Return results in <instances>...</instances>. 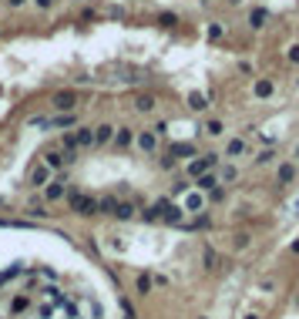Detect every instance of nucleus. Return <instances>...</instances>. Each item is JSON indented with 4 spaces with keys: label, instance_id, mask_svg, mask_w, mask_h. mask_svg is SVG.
<instances>
[{
    "label": "nucleus",
    "instance_id": "f257e3e1",
    "mask_svg": "<svg viewBox=\"0 0 299 319\" xmlns=\"http://www.w3.org/2000/svg\"><path fill=\"white\" fill-rule=\"evenodd\" d=\"M218 158H222V155H215V152H209V155H195L192 161H188L185 165V175L192 178H198V175H205V171H212V168H218Z\"/></svg>",
    "mask_w": 299,
    "mask_h": 319
},
{
    "label": "nucleus",
    "instance_id": "f03ea898",
    "mask_svg": "<svg viewBox=\"0 0 299 319\" xmlns=\"http://www.w3.org/2000/svg\"><path fill=\"white\" fill-rule=\"evenodd\" d=\"M67 205H71L74 215H97V199L94 195H78V191H67Z\"/></svg>",
    "mask_w": 299,
    "mask_h": 319
},
{
    "label": "nucleus",
    "instance_id": "7ed1b4c3",
    "mask_svg": "<svg viewBox=\"0 0 299 319\" xmlns=\"http://www.w3.org/2000/svg\"><path fill=\"white\" fill-rule=\"evenodd\" d=\"M54 111L57 114H71L74 108H78V104H81V94H78V91L74 88H67V91H54Z\"/></svg>",
    "mask_w": 299,
    "mask_h": 319
},
{
    "label": "nucleus",
    "instance_id": "20e7f679",
    "mask_svg": "<svg viewBox=\"0 0 299 319\" xmlns=\"http://www.w3.org/2000/svg\"><path fill=\"white\" fill-rule=\"evenodd\" d=\"M205 205H209V199H205V191H198V188H188L185 199H182V208H185L188 215H202Z\"/></svg>",
    "mask_w": 299,
    "mask_h": 319
},
{
    "label": "nucleus",
    "instance_id": "39448f33",
    "mask_svg": "<svg viewBox=\"0 0 299 319\" xmlns=\"http://www.w3.org/2000/svg\"><path fill=\"white\" fill-rule=\"evenodd\" d=\"M51 175H54V171H51L47 165H34L31 171H27V185H31V188H44V185L51 182Z\"/></svg>",
    "mask_w": 299,
    "mask_h": 319
},
{
    "label": "nucleus",
    "instance_id": "423d86ee",
    "mask_svg": "<svg viewBox=\"0 0 299 319\" xmlns=\"http://www.w3.org/2000/svg\"><path fill=\"white\" fill-rule=\"evenodd\" d=\"M44 199H47V202L67 199V182H64V178H51V182L44 185Z\"/></svg>",
    "mask_w": 299,
    "mask_h": 319
},
{
    "label": "nucleus",
    "instance_id": "0eeeda50",
    "mask_svg": "<svg viewBox=\"0 0 299 319\" xmlns=\"http://www.w3.org/2000/svg\"><path fill=\"white\" fill-rule=\"evenodd\" d=\"M162 222H165V225H185V208H182V205H171V202H165V208H162Z\"/></svg>",
    "mask_w": 299,
    "mask_h": 319
},
{
    "label": "nucleus",
    "instance_id": "6e6552de",
    "mask_svg": "<svg viewBox=\"0 0 299 319\" xmlns=\"http://www.w3.org/2000/svg\"><path fill=\"white\" fill-rule=\"evenodd\" d=\"M135 144H138L145 155H155V152H158V135H155V131H138V135H135Z\"/></svg>",
    "mask_w": 299,
    "mask_h": 319
},
{
    "label": "nucleus",
    "instance_id": "1a4fd4ad",
    "mask_svg": "<svg viewBox=\"0 0 299 319\" xmlns=\"http://www.w3.org/2000/svg\"><path fill=\"white\" fill-rule=\"evenodd\" d=\"M276 94V84L269 78H256L252 81V97H259V101H266V97Z\"/></svg>",
    "mask_w": 299,
    "mask_h": 319
},
{
    "label": "nucleus",
    "instance_id": "9d476101",
    "mask_svg": "<svg viewBox=\"0 0 299 319\" xmlns=\"http://www.w3.org/2000/svg\"><path fill=\"white\" fill-rule=\"evenodd\" d=\"M111 144L118 148V152L131 148V144H135V131H131V128H114V138H111Z\"/></svg>",
    "mask_w": 299,
    "mask_h": 319
},
{
    "label": "nucleus",
    "instance_id": "9b49d317",
    "mask_svg": "<svg viewBox=\"0 0 299 319\" xmlns=\"http://www.w3.org/2000/svg\"><path fill=\"white\" fill-rule=\"evenodd\" d=\"M74 148H94V128H78L71 135Z\"/></svg>",
    "mask_w": 299,
    "mask_h": 319
},
{
    "label": "nucleus",
    "instance_id": "f8f14e48",
    "mask_svg": "<svg viewBox=\"0 0 299 319\" xmlns=\"http://www.w3.org/2000/svg\"><path fill=\"white\" fill-rule=\"evenodd\" d=\"M296 175H299L296 161H283V165L276 168V182H279V185H289V182H292V178H296Z\"/></svg>",
    "mask_w": 299,
    "mask_h": 319
},
{
    "label": "nucleus",
    "instance_id": "ddd939ff",
    "mask_svg": "<svg viewBox=\"0 0 299 319\" xmlns=\"http://www.w3.org/2000/svg\"><path fill=\"white\" fill-rule=\"evenodd\" d=\"M192 188H198V191H205V195H209L212 188H218V175H215V171H205V175H198L192 182Z\"/></svg>",
    "mask_w": 299,
    "mask_h": 319
},
{
    "label": "nucleus",
    "instance_id": "4468645a",
    "mask_svg": "<svg viewBox=\"0 0 299 319\" xmlns=\"http://www.w3.org/2000/svg\"><path fill=\"white\" fill-rule=\"evenodd\" d=\"M245 152H249L245 138H229V141H226V158H242Z\"/></svg>",
    "mask_w": 299,
    "mask_h": 319
},
{
    "label": "nucleus",
    "instance_id": "2eb2a0df",
    "mask_svg": "<svg viewBox=\"0 0 299 319\" xmlns=\"http://www.w3.org/2000/svg\"><path fill=\"white\" fill-rule=\"evenodd\" d=\"M168 155L171 158H195V144L192 141H175L168 148Z\"/></svg>",
    "mask_w": 299,
    "mask_h": 319
},
{
    "label": "nucleus",
    "instance_id": "dca6fc26",
    "mask_svg": "<svg viewBox=\"0 0 299 319\" xmlns=\"http://www.w3.org/2000/svg\"><path fill=\"white\" fill-rule=\"evenodd\" d=\"M215 175H218V185H232L235 178H239V168H235L232 161H229V165H222V168H218Z\"/></svg>",
    "mask_w": 299,
    "mask_h": 319
},
{
    "label": "nucleus",
    "instance_id": "f3484780",
    "mask_svg": "<svg viewBox=\"0 0 299 319\" xmlns=\"http://www.w3.org/2000/svg\"><path fill=\"white\" fill-rule=\"evenodd\" d=\"M78 125V114H54V118H47V128H74Z\"/></svg>",
    "mask_w": 299,
    "mask_h": 319
},
{
    "label": "nucleus",
    "instance_id": "a211bd4d",
    "mask_svg": "<svg viewBox=\"0 0 299 319\" xmlns=\"http://www.w3.org/2000/svg\"><path fill=\"white\" fill-rule=\"evenodd\" d=\"M266 20H269V10L266 7H256L249 14V27H252V31H262V27H266Z\"/></svg>",
    "mask_w": 299,
    "mask_h": 319
},
{
    "label": "nucleus",
    "instance_id": "6ab92c4d",
    "mask_svg": "<svg viewBox=\"0 0 299 319\" xmlns=\"http://www.w3.org/2000/svg\"><path fill=\"white\" fill-rule=\"evenodd\" d=\"M114 138V125H97L94 128V144H111Z\"/></svg>",
    "mask_w": 299,
    "mask_h": 319
},
{
    "label": "nucleus",
    "instance_id": "aec40b11",
    "mask_svg": "<svg viewBox=\"0 0 299 319\" xmlns=\"http://www.w3.org/2000/svg\"><path fill=\"white\" fill-rule=\"evenodd\" d=\"M41 165H47L51 171H61V168H64V152H47Z\"/></svg>",
    "mask_w": 299,
    "mask_h": 319
},
{
    "label": "nucleus",
    "instance_id": "412c9836",
    "mask_svg": "<svg viewBox=\"0 0 299 319\" xmlns=\"http://www.w3.org/2000/svg\"><path fill=\"white\" fill-rule=\"evenodd\" d=\"M44 296H47V303H51V306H64V303H67V296L61 292L57 286H44Z\"/></svg>",
    "mask_w": 299,
    "mask_h": 319
},
{
    "label": "nucleus",
    "instance_id": "4be33fe9",
    "mask_svg": "<svg viewBox=\"0 0 299 319\" xmlns=\"http://www.w3.org/2000/svg\"><path fill=\"white\" fill-rule=\"evenodd\" d=\"M155 104H158V101H155V94H138V97H135V108H138L141 114L155 111Z\"/></svg>",
    "mask_w": 299,
    "mask_h": 319
},
{
    "label": "nucleus",
    "instance_id": "5701e85b",
    "mask_svg": "<svg viewBox=\"0 0 299 319\" xmlns=\"http://www.w3.org/2000/svg\"><path fill=\"white\" fill-rule=\"evenodd\" d=\"M188 108H192V111H205V108H209V97H205L202 91H192V94H188Z\"/></svg>",
    "mask_w": 299,
    "mask_h": 319
},
{
    "label": "nucleus",
    "instance_id": "b1692460",
    "mask_svg": "<svg viewBox=\"0 0 299 319\" xmlns=\"http://www.w3.org/2000/svg\"><path fill=\"white\" fill-rule=\"evenodd\" d=\"M138 208L131 205V202H118V208H114V218H121V222H128V218H135Z\"/></svg>",
    "mask_w": 299,
    "mask_h": 319
},
{
    "label": "nucleus",
    "instance_id": "393cba45",
    "mask_svg": "<svg viewBox=\"0 0 299 319\" xmlns=\"http://www.w3.org/2000/svg\"><path fill=\"white\" fill-rule=\"evenodd\" d=\"M114 208H118V199H114V195L97 199V212H101V215H114Z\"/></svg>",
    "mask_w": 299,
    "mask_h": 319
},
{
    "label": "nucleus",
    "instance_id": "a878e982",
    "mask_svg": "<svg viewBox=\"0 0 299 319\" xmlns=\"http://www.w3.org/2000/svg\"><path fill=\"white\" fill-rule=\"evenodd\" d=\"M152 272H141V276H138V282H135V289H138V296H148L152 292Z\"/></svg>",
    "mask_w": 299,
    "mask_h": 319
},
{
    "label": "nucleus",
    "instance_id": "bb28decb",
    "mask_svg": "<svg viewBox=\"0 0 299 319\" xmlns=\"http://www.w3.org/2000/svg\"><path fill=\"white\" fill-rule=\"evenodd\" d=\"M205 135H209V138H222V135H226V125H222L218 118L205 121Z\"/></svg>",
    "mask_w": 299,
    "mask_h": 319
},
{
    "label": "nucleus",
    "instance_id": "cd10ccee",
    "mask_svg": "<svg viewBox=\"0 0 299 319\" xmlns=\"http://www.w3.org/2000/svg\"><path fill=\"white\" fill-rule=\"evenodd\" d=\"M20 272H24V265H20V262L10 265V269H4V272H0V286H7V282L14 279V276H20Z\"/></svg>",
    "mask_w": 299,
    "mask_h": 319
},
{
    "label": "nucleus",
    "instance_id": "c85d7f7f",
    "mask_svg": "<svg viewBox=\"0 0 299 319\" xmlns=\"http://www.w3.org/2000/svg\"><path fill=\"white\" fill-rule=\"evenodd\" d=\"M158 24H162L165 31H171V27H178V14H171V10H165V14H158Z\"/></svg>",
    "mask_w": 299,
    "mask_h": 319
},
{
    "label": "nucleus",
    "instance_id": "c756f323",
    "mask_svg": "<svg viewBox=\"0 0 299 319\" xmlns=\"http://www.w3.org/2000/svg\"><path fill=\"white\" fill-rule=\"evenodd\" d=\"M272 158H276V152H272V148H262V152L256 155V165H269Z\"/></svg>",
    "mask_w": 299,
    "mask_h": 319
},
{
    "label": "nucleus",
    "instance_id": "7c9ffc66",
    "mask_svg": "<svg viewBox=\"0 0 299 319\" xmlns=\"http://www.w3.org/2000/svg\"><path fill=\"white\" fill-rule=\"evenodd\" d=\"M205 34H209V40H222L226 27H222V24H209V31H205Z\"/></svg>",
    "mask_w": 299,
    "mask_h": 319
},
{
    "label": "nucleus",
    "instance_id": "2f4dec72",
    "mask_svg": "<svg viewBox=\"0 0 299 319\" xmlns=\"http://www.w3.org/2000/svg\"><path fill=\"white\" fill-rule=\"evenodd\" d=\"M64 316H67V319H81V309H78V303H64Z\"/></svg>",
    "mask_w": 299,
    "mask_h": 319
},
{
    "label": "nucleus",
    "instance_id": "473e14b6",
    "mask_svg": "<svg viewBox=\"0 0 299 319\" xmlns=\"http://www.w3.org/2000/svg\"><path fill=\"white\" fill-rule=\"evenodd\" d=\"M215 265H218V255L212 249H205V269H215Z\"/></svg>",
    "mask_w": 299,
    "mask_h": 319
},
{
    "label": "nucleus",
    "instance_id": "72a5a7b5",
    "mask_svg": "<svg viewBox=\"0 0 299 319\" xmlns=\"http://www.w3.org/2000/svg\"><path fill=\"white\" fill-rule=\"evenodd\" d=\"M20 309H27V296H17L14 303H10V312H20Z\"/></svg>",
    "mask_w": 299,
    "mask_h": 319
},
{
    "label": "nucleus",
    "instance_id": "f704fd0d",
    "mask_svg": "<svg viewBox=\"0 0 299 319\" xmlns=\"http://www.w3.org/2000/svg\"><path fill=\"white\" fill-rule=\"evenodd\" d=\"M27 215L31 218H47V212H44V205H31L27 208Z\"/></svg>",
    "mask_w": 299,
    "mask_h": 319
},
{
    "label": "nucleus",
    "instance_id": "c9c22d12",
    "mask_svg": "<svg viewBox=\"0 0 299 319\" xmlns=\"http://www.w3.org/2000/svg\"><path fill=\"white\" fill-rule=\"evenodd\" d=\"M121 312H124V319H138V316H135V309H131V303H128V299H121Z\"/></svg>",
    "mask_w": 299,
    "mask_h": 319
},
{
    "label": "nucleus",
    "instance_id": "e433bc0d",
    "mask_svg": "<svg viewBox=\"0 0 299 319\" xmlns=\"http://www.w3.org/2000/svg\"><path fill=\"white\" fill-rule=\"evenodd\" d=\"M286 61H289V64H299V44H292V47H289V54H286Z\"/></svg>",
    "mask_w": 299,
    "mask_h": 319
},
{
    "label": "nucleus",
    "instance_id": "4c0bfd02",
    "mask_svg": "<svg viewBox=\"0 0 299 319\" xmlns=\"http://www.w3.org/2000/svg\"><path fill=\"white\" fill-rule=\"evenodd\" d=\"M175 165H178V158H171V155H165V158H162V168H165V171H171Z\"/></svg>",
    "mask_w": 299,
    "mask_h": 319
},
{
    "label": "nucleus",
    "instance_id": "58836bf2",
    "mask_svg": "<svg viewBox=\"0 0 299 319\" xmlns=\"http://www.w3.org/2000/svg\"><path fill=\"white\" fill-rule=\"evenodd\" d=\"M152 131H155V135H158V138H162V135H168V125H165V121H158V125H155Z\"/></svg>",
    "mask_w": 299,
    "mask_h": 319
},
{
    "label": "nucleus",
    "instance_id": "ea45409f",
    "mask_svg": "<svg viewBox=\"0 0 299 319\" xmlns=\"http://www.w3.org/2000/svg\"><path fill=\"white\" fill-rule=\"evenodd\" d=\"M54 309H57V306L47 303V306H41V312H37V316H41V319H51V312H54Z\"/></svg>",
    "mask_w": 299,
    "mask_h": 319
},
{
    "label": "nucleus",
    "instance_id": "a19ab883",
    "mask_svg": "<svg viewBox=\"0 0 299 319\" xmlns=\"http://www.w3.org/2000/svg\"><path fill=\"white\" fill-rule=\"evenodd\" d=\"M245 246H249V235H245V232L242 235H235V249H245Z\"/></svg>",
    "mask_w": 299,
    "mask_h": 319
},
{
    "label": "nucleus",
    "instance_id": "79ce46f5",
    "mask_svg": "<svg viewBox=\"0 0 299 319\" xmlns=\"http://www.w3.org/2000/svg\"><path fill=\"white\" fill-rule=\"evenodd\" d=\"M81 20H97V14H94L91 7H84V10H81Z\"/></svg>",
    "mask_w": 299,
    "mask_h": 319
},
{
    "label": "nucleus",
    "instance_id": "37998d69",
    "mask_svg": "<svg viewBox=\"0 0 299 319\" xmlns=\"http://www.w3.org/2000/svg\"><path fill=\"white\" fill-rule=\"evenodd\" d=\"M34 4H37L41 10H51V7H54V0H34Z\"/></svg>",
    "mask_w": 299,
    "mask_h": 319
},
{
    "label": "nucleus",
    "instance_id": "c03bdc74",
    "mask_svg": "<svg viewBox=\"0 0 299 319\" xmlns=\"http://www.w3.org/2000/svg\"><path fill=\"white\" fill-rule=\"evenodd\" d=\"M289 252H292V255H299V239H296V242L289 246Z\"/></svg>",
    "mask_w": 299,
    "mask_h": 319
},
{
    "label": "nucleus",
    "instance_id": "a18cd8bd",
    "mask_svg": "<svg viewBox=\"0 0 299 319\" xmlns=\"http://www.w3.org/2000/svg\"><path fill=\"white\" fill-rule=\"evenodd\" d=\"M242 319H262V316H259V312H245Z\"/></svg>",
    "mask_w": 299,
    "mask_h": 319
},
{
    "label": "nucleus",
    "instance_id": "49530a36",
    "mask_svg": "<svg viewBox=\"0 0 299 319\" xmlns=\"http://www.w3.org/2000/svg\"><path fill=\"white\" fill-rule=\"evenodd\" d=\"M292 161H299V141H296V148H292Z\"/></svg>",
    "mask_w": 299,
    "mask_h": 319
},
{
    "label": "nucleus",
    "instance_id": "de8ad7c7",
    "mask_svg": "<svg viewBox=\"0 0 299 319\" xmlns=\"http://www.w3.org/2000/svg\"><path fill=\"white\" fill-rule=\"evenodd\" d=\"M7 4H10V7H20V4H24V0H7Z\"/></svg>",
    "mask_w": 299,
    "mask_h": 319
},
{
    "label": "nucleus",
    "instance_id": "09e8293b",
    "mask_svg": "<svg viewBox=\"0 0 299 319\" xmlns=\"http://www.w3.org/2000/svg\"><path fill=\"white\" fill-rule=\"evenodd\" d=\"M292 212H296V215H299V199H296V205H292Z\"/></svg>",
    "mask_w": 299,
    "mask_h": 319
},
{
    "label": "nucleus",
    "instance_id": "8fccbe9b",
    "mask_svg": "<svg viewBox=\"0 0 299 319\" xmlns=\"http://www.w3.org/2000/svg\"><path fill=\"white\" fill-rule=\"evenodd\" d=\"M229 4H232V7H239V4H242V0H229Z\"/></svg>",
    "mask_w": 299,
    "mask_h": 319
},
{
    "label": "nucleus",
    "instance_id": "3c124183",
    "mask_svg": "<svg viewBox=\"0 0 299 319\" xmlns=\"http://www.w3.org/2000/svg\"><path fill=\"white\" fill-rule=\"evenodd\" d=\"M4 205H7V202H4V195H0V208H4Z\"/></svg>",
    "mask_w": 299,
    "mask_h": 319
},
{
    "label": "nucleus",
    "instance_id": "603ef678",
    "mask_svg": "<svg viewBox=\"0 0 299 319\" xmlns=\"http://www.w3.org/2000/svg\"><path fill=\"white\" fill-rule=\"evenodd\" d=\"M198 319H205V316H198Z\"/></svg>",
    "mask_w": 299,
    "mask_h": 319
}]
</instances>
